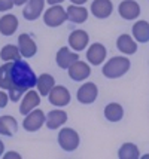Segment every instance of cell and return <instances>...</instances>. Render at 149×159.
Masks as SVG:
<instances>
[{
    "label": "cell",
    "mask_w": 149,
    "mask_h": 159,
    "mask_svg": "<svg viewBox=\"0 0 149 159\" xmlns=\"http://www.w3.org/2000/svg\"><path fill=\"white\" fill-rule=\"evenodd\" d=\"M143 158H149V155H143Z\"/></svg>",
    "instance_id": "obj_36"
},
{
    "label": "cell",
    "mask_w": 149,
    "mask_h": 159,
    "mask_svg": "<svg viewBox=\"0 0 149 159\" xmlns=\"http://www.w3.org/2000/svg\"><path fill=\"white\" fill-rule=\"evenodd\" d=\"M90 43V36L84 30H75L69 34V45L75 51H84Z\"/></svg>",
    "instance_id": "obj_16"
},
{
    "label": "cell",
    "mask_w": 149,
    "mask_h": 159,
    "mask_svg": "<svg viewBox=\"0 0 149 159\" xmlns=\"http://www.w3.org/2000/svg\"><path fill=\"white\" fill-rule=\"evenodd\" d=\"M43 7H45V0H27L22 9V16L27 21H35L42 15Z\"/></svg>",
    "instance_id": "obj_12"
},
{
    "label": "cell",
    "mask_w": 149,
    "mask_h": 159,
    "mask_svg": "<svg viewBox=\"0 0 149 159\" xmlns=\"http://www.w3.org/2000/svg\"><path fill=\"white\" fill-rule=\"evenodd\" d=\"M45 120H46V115L43 113V110H40V109L36 107V109H33L30 113L26 115L24 122H22V126H24L26 131L36 132L45 125Z\"/></svg>",
    "instance_id": "obj_5"
},
{
    "label": "cell",
    "mask_w": 149,
    "mask_h": 159,
    "mask_svg": "<svg viewBox=\"0 0 149 159\" xmlns=\"http://www.w3.org/2000/svg\"><path fill=\"white\" fill-rule=\"evenodd\" d=\"M3 158L5 159H21V155L16 152H7V153H3Z\"/></svg>",
    "instance_id": "obj_31"
},
{
    "label": "cell",
    "mask_w": 149,
    "mask_h": 159,
    "mask_svg": "<svg viewBox=\"0 0 149 159\" xmlns=\"http://www.w3.org/2000/svg\"><path fill=\"white\" fill-rule=\"evenodd\" d=\"M18 28V18L14 14H6L0 18V33L3 36H12Z\"/></svg>",
    "instance_id": "obj_19"
},
{
    "label": "cell",
    "mask_w": 149,
    "mask_h": 159,
    "mask_svg": "<svg viewBox=\"0 0 149 159\" xmlns=\"http://www.w3.org/2000/svg\"><path fill=\"white\" fill-rule=\"evenodd\" d=\"M18 49L21 52V57L24 58H31V57L36 55L37 52V45L36 42L31 39V36L27 34V33H22L18 37Z\"/></svg>",
    "instance_id": "obj_11"
},
{
    "label": "cell",
    "mask_w": 149,
    "mask_h": 159,
    "mask_svg": "<svg viewBox=\"0 0 149 159\" xmlns=\"http://www.w3.org/2000/svg\"><path fill=\"white\" fill-rule=\"evenodd\" d=\"M131 62L127 57H112L103 66V75L107 79H118L130 70Z\"/></svg>",
    "instance_id": "obj_2"
},
{
    "label": "cell",
    "mask_w": 149,
    "mask_h": 159,
    "mask_svg": "<svg viewBox=\"0 0 149 159\" xmlns=\"http://www.w3.org/2000/svg\"><path fill=\"white\" fill-rule=\"evenodd\" d=\"M18 131V122L14 116H0V135H6V137H12Z\"/></svg>",
    "instance_id": "obj_20"
},
{
    "label": "cell",
    "mask_w": 149,
    "mask_h": 159,
    "mask_svg": "<svg viewBox=\"0 0 149 159\" xmlns=\"http://www.w3.org/2000/svg\"><path fill=\"white\" fill-rule=\"evenodd\" d=\"M118 156L121 159H137L140 156L139 147L133 143H124L118 150Z\"/></svg>",
    "instance_id": "obj_27"
},
{
    "label": "cell",
    "mask_w": 149,
    "mask_h": 159,
    "mask_svg": "<svg viewBox=\"0 0 149 159\" xmlns=\"http://www.w3.org/2000/svg\"><path fill=\"white\" fill-rule=\"evenodd\" d=\"M67 70H69L70 79L75 80V82H82V80H85L86 77H90V75H91L90 64H86L84 61H79V60H76Z\"/></svg>",
    "instance_id": "obj_8"
},
{
    "label": "cell",
    "mask_w": 149,
    "mask_h": 159,
    "mask_svg": "<svg viewBox=\"0 0 149 159\" xmlns=\"http://www.w3.org/2000/svg\"><path fill=\"white\" fill-rule=\"evenodd\" d=\"M133 36L134 40L140 43H148L149 42V22L145 20L137 21L133 25Z\"/></svg>",
    "instance_id": "obj_23"
},
{
    "label": "cell",
    "mask_w": 149,
    "mask_h": 159,
    "mask_svg": "<svg viewBox=\"0 0 149 159\" xmlns=\"http://www.w3.org/2000/svg\"><path fill=\"white\" fill-rule=\"evenodd\" d=\"M76 60H79L78 52H72L67 46L60 48V49H58V52H57V55H55L57 66L60 67V69H64V70L69 69V67H70V66L76 61Z\"/></svg>",
    "instance_id": "obj_15"
},
{
    "label": "cell",
    "mask_w": 149,
    "mask_h": 159,
    "mask_svg": "<svg viewBox=\"0 0 149 159\" xmlns=\"http://www.w3.org/2000/svg\"><path fill=\"white\" fill-rule=\"evenodd\" d=\"M73 5H84V3H86V0H70Z\"/></svg>",
    "instance_id": "obj_34"
},
{
    "label": "cell",
    "mask_w": 149,
    "mask_h": 159,
    "mask_svg": "<svg viewBox=\"0 0 149 159\" xmlns=\"http://www.w3.org/2000/svg\"><path fill=\"white\" fill-rule=\"evenodd\" d=\"M36 86H37V92H39L42 97H48V94L51 92V89L55 86V79L51 76V75H48V73H42L40 76L37 77Z\"/></svg>",
    "instance_id": "obj_22"
},
{
    "label": "cell",
    "mask_w": 149,
    "mask_h": 159,
    "mask_svg": "<svg viewBox=\"0 0 149 159\" xmlns=\"http://www.w3.org/2000/svg\"><path fill=\"white\" fill-rule=\"evenodd\" d=\"M79 134L72 128H61L58 134V144L66 152H73L79 147Z\"/></svg>",
    "instance_id": "obj_4"
},
{
    "label": "cell",
    "mask_w": 149,
    "mask_h": 159,
    "mask_svg": "<svg viewBox=\"0 0 149 159\" xmlns=\"http://www.w3.org/2000/svg\"><path fill=\"white\" fill-rule=\"evenodd\" d=\"M105 118L109 122H119L124 118V109L118 103H109L105 107Z\"/></svg>",
    "instance_id": "obj_24"
},
{
    "label": "cell",
    "mask_w": 149,
    "mask_h": 159,
    "mask_svg": "<svg viewBox=\"0 0 149 159\" xmlns=\"http://www.w3.org/2000/svg\"><path fill=\"white\" fill-rule=\"evenodd\" d=\"M67 21V12L61 5H52L43 12V22L51 28L60 27Z\"/></svg>",
    "instance_id": "obj_3"
},
{
    "label": "cell",
    "mask_w": 149,
    "mask_h": 159,
    "mask_svg": "<svg viewBox=\"0 0 149 159\" xmlns=\"http://www.w3.org/2000/svg\"><path fill=\"white\" fill-rule=\"evenodd\" d=\"M118 12H119V16H122L124 20L131 21L140 16V6L136 0H122L119 3Z\"/></svg>",
    "instance_id": "obj_9"
},
{
    "label": "cell",
    "mask_w": 149,
    "mask_h": 159,
    "mask_svg": "<svg viewBox=\"0 0 149 159\" xmlns=\"http://www.w3.org/2000/svg\"><path fill=\"white\" fill-rule=\"evenodd\" d=\"M11 79H12V86H18L22 89L29 91L36 86L37 77H36L35 71L31 70L29 62L18 60V61L12 62L11 67Z\"/></svg>",
    "instance_id": "obj_1"
},
{
    "label": "cell",
    "mask_w": 149,
    "mask_h": 159,
    "mask_svg": "<svg viewBox=\"0 0 149 159\" xmlns=\"http://www.w3.org/2000/svg\"><path fill=\"white\" fill-rule=\"evenodd\" d=\"M3 153H5V144H3V141L0 140V156H3Z\"/></svg>",
    "instance_id": "obj_35"
},
{
    "label": "cell",
    "mask_w": 149,
    "mask_h": 159,
    "mask_svg": "<svg viewBox=\"0 0 149 159\" xmlns=\"http://www.w3.org/2000/svg\"><path fill=\"white\" fill-rule=\"evenodd\" d=\"M15 6H22V5H26L27 3V0H14Z\"/></svg>",
    "instance_id": "obj_33"
},
{
    "label": "cell",
    "mask_w": 149,
    "mask_h": 159,
    "mask_svg": "<svg viewBox=\"0 0 149 159\" xmlns=\"http://www.w3.org/2000/svg\"><path fill=\"white\" fill-rule=\"evenodd\" d=\"M67 12V20L75 22V24H82L88 20V11L84 6H79V5H70V6L66 9Z\"/></svg>",
    "instance_id": "obj_21"
},
{
    "label": "cell",
    "mask_w": 149,
    "mask_h": 159,
    "mask_svg": "<svg viewBox=\"0 0 149 159\" xmlns=\"http://www.w3.org/2000/svg\"><path fill=\"white\" fill-rule=\"evenodd\" d=\"M24 92H26V89L18 88V86H12V88L9 89V98H11L12 101H21Z\"/></svg>",
    "instance_id": "obj_28"
},
{
    "label": "cell",
    "mask_w": 149,
    "mask_h": 159,
    "mask_svg": "<svg viewBox=\"0 0 149 159\" xmlns=\"http://www.w3.org/2000/svg\"><path fill=\"white\" fill-rule=\"evenodd\" d=\"M48 98H49V103L52 106H57V107H64L70 103V92L69 89L63 86V85H58V86H54L51 92L48 94Z\"/></svg>",
    "instance_id": "obj_7"
},
{
    "label": "cell",
    "mask_w": 149,
    "mask_h": 159,
    "mask_svg": "<svg viewBox=\"0 0 149 159\" xmlns=\"http://www.w3.org/2000/svg\"><path fill=\"white\" fill-rule=\"evenodd\" d=\"M11 67L12 62L7 61L3 66H0V88L9 91L12 88V79H11Z\"/></svg>",
    "instance_id": "obj_26"
},
{
    "label": "cell",
    "mask_w": 149,
    "mask_h": 159,
    "mask_svg": "<svg viewBox=\"0 0 149 159\" xmlns=\"http://www.w3.org/2000/svg\"><path fill=\"white\" fill-rule=\"evenodd\" d=\"M116 48L125 55H133L137 52V43L130 34H121L116 39Z\"/></svg>",
    "instance_id": "obj_18"
},
{
    "label": "cell",
    "mask_w": 149,
    "mask_h": 159,
    "mask_svg": "<svg viewBox=\"0 0 149 159\" xmlns=\"http://www.w3.org/2000/svg\"><path fill=\"white\" fill-rule=\"evenodd\" d=\"M40 104V94L33 89H29L26 92V95L21 98V104H20V113L22 116H26L27 113L36 109Z\"/></svg>",
    "instance_id": "obj_10"
},
{
    "label": "cell",
    "mask_w": 149,
    "mask_h": 159,
    "mask_svg": "<svg viewBox=\"0 0 149 159\" xmlns=\"http://www.w3.org/2000/svg\"><path fill=\"white\" fill-rule=\"evenodd\" d=\"M99 95V88L97 85L92 82H86L82 86H79L78 92H76V98H78L79 103L82 104H91L97 100Z\"/></svg>",
    "instance_id": "obj_6"
},
{
    "label": "cell",
    "mask_w": 149,
    "mask_h": 159,
    "mask_svg": "<svg viewBox=\"0 0 149 159\" xmlns=\"http://www.w3.org/2000/svg\"><path fill=\"white\" fill-rule=\"evenodd\" d=\"M0 58L5 62L7 61L14 62L21 60V52H20L18 46H15V45H5L2 48V51H0Z\"/></svg>",
    "instance_id": "obj_25"
},
{
    "label": "cell",
    "mask_w": 149,
    "mask_h": 159,
    "mask_svg": "<svg viewBox=\"0 0 149 159\" xmlns=\"http://www.w3.org/2000/svg\"><path fill=\"white\" fill-rule=\"evenodd\" d=\"M67 122V113L64 110L55 109V110H51L46 116L45 125L49 128V129H58L61 125H64Z\"/></svg>",
    "instance_id": "obj_17"
},
{
    "label": "cell",
    "mask_w": 149,
    "mask_h": 159,
    "mask_svg": "<svg viewBox=\"0 0 149 159\" xmlns=\"http://www.w3.org/2000/svg\"><path fill=\"white\" fill-rule=\"evenodd\" d=\"M45 2H48V5H60L64 0H45Z\"/></svg>",
    "instance_id": "obj_32"
},
{
    "label": "cell",
    "mask_w": 149,
    "mask_h": 159,
    "mask_svg": "<svg viewBox=\"0 0 149 159\" xmlns=\"http://www.w3.org/2000/svg\"><path fill=\"white\" fill-rule=\"evenodd\" d=\"M91 12L99 20L109 18L114 12V3L110 0H94L91 5Z\"/></svg>",
    "instance_id": "obj_14"
},
{
    "label": "cell",
    "mask_w": 149,
    "mask_h": 159,
    "mask_svg": "<svg viewBox=\"0 0 149 159\" xmlns=\"http://www.w3.org/2000/svg\"><path fill=\"white\" fill-rule=\"evenodd\" d=\"M12 6H15L14 0H0V12H6L11 11Z\"/></svg>",
    "instance_id": "obj_29"
},
{
    "label": "cell",
    "mask_w": 149,
    "mask_h": 159,
    "mask_svg": "<svg viewBox=\"0 0 149 159\" xmlns=\"http://www.w3.org/2000/svg\"><path fill=\"white\" fill-rule=\"evenodd\" d=\"M7 101H9V95H7L5 91H0V109L6 107V106H7Z\"/></svg>",
    "instance_id": "obj_30"
},
{
    "label": "cell",
    "mask_w": 149,
    "mask_h": 159,
    "mask_svg": "<svg viewBox=\"0 0 149 159\" xmlns=\"http://www.w3.org/2000/svg\"><path fill=\"white\" fill-rule=\"evenodd\" d=\"M107 51L105 48V45L101 43H92L91 46L86 51V60L92 66H99V64H103L105 60H106Z\"/></svg>",
    "instance_id": "obj_13"
}]
</instances>
